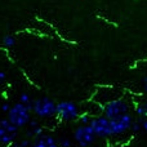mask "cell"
I'll list each match as a JSON object with an SVG mask.
<instances>
[{
  "mask_svg": "<svg viewBox=\"0 0 147 147\" xmlns=\"http://www.w3.org/2000/svg\"><path fill=\"white\" fill-rule=\"evenodd\" d=\"M40 137L43 138V141H44V143L47 145V147H58V146H57L56 140H54L52 136H43V134H41Z\"/></svg>",
  "mask_w": 147,
  "mask_h": 147,
  "instance_id": "cell-10",
  "label": "cell"
},
{
  "mask_svg": "<svg viewBox=\"0 0 147 147\" xmlns=\"http://www.w3.org/2000/svg\"><path fill=\"white\" fill-rule=\"evenodd\" d=\"M34 147H47V145L44 143L43 138L38 137V138H36V141H35V143H34Z\"/></svg>",
  "mask_w": 147,
  "mask_h": 147,
  "instance_id": "cell-14",
  "label": "cell"
},
{
  "mask_svg": "<svg viewBox=\"0 0 147 147\" xmlns=\"http://www.w3.org/2000/svg\"><path fill=\"white\" fill-rule=\"evenodd\" d=\"M130 129H132L133 132H138V130H141V124L138 123V120L136 123L134 121L132 123V125H130Z\"/></svg>",
  "mask_w": 147,
  "mask_h": 147,
  "instance_id": "cell-15",
  "label": "cell"
},
{
  "mask_svg": "<svg viewBox=\"0 0 147 147\" xmlns=\"http://www.w3.org/2000/svg\"><path fill=\"white\" fill-rule=\"evenodd\" d=\"M20 102H21V103H23V105H28V103H31V102H32V99L30 98V96H28L27 93H22V94H21Z\"/></svg>",
  "mask_w": 147,
  "mask_h": 147,
  "instance_id": "cell-12",
  "label": "cell"
},
{
  "mask_svg": "<svg viewBox=\"0 0 147 147\" xmlns=\"http://www.w3.org/2000/svg\"><path fill=\"white\" fill-rule=\"evenodd\" d=\"M31 145V142L28 140H23L22 142H20V143H17V145H14V147H28Z\"/></svg>",
  "mask_w": 147,
  "mask_h": 147,
  "instance_id": "cell-17",
  "label": "cell"
},
{
  "mask_svg": "<svg viewBox=\"0 0 147 147\" xmlns=\"http://www.w3.org/2000/svg\"><path fill=\"white\" fill-rule=\"evenodd\" d=\"M89 125L93 128L96 137H110L112 136L111 128H110V120L106 116L101 117H94V119L89 120Z\"/></svg>",
  "mask_w": 147,
  "mask_h": 147,
  "instance_id": "cell-4",
  "label": "cell"
},
{
  "mask_svg": "<svg viewBox=\"0 0 147 147\" xmlns=\"http://www.w3.org/2000/svg\"><path fill=\"white\" fill-rule=\"evenodd\" d=\"M81 117V121L84 123V124H89V120H90V117H89V115H83V116H80Z\"/></svg>",
  "mask_w": 147,
  "mask_h": 147,
  "instance_id": "cell-20",
  "label": "cell"
},
{
  "mask_svg": "<svg viewBox=\"0 0 147 147\" xmlns=\"http://www.w3.org/2000/svg\"><path fill=\"white\" fill-rule=\"evenodd\" d=\"M137 114H138V116H145V117H146L145 106H138V107H137Z\"/></svg>",
  "mask_w": 147,
  "mask_h": 147,
  "instance_id": "cell-16",
  "label": "cell"
},
{
  "mask_svg": "<svg viewBox=\"0 0 147 147\" xmlns=\"http://www.w3.org/2000/svg\"><path fill=\"white\" fill-rule=\"evenodd\" d=\"M32 112L39 117L56 116V103L48 97L32 101Z\"/></svg>",
  "mask_w": 147,
  "mask_h": 147,
  "instance_id": "cell-2",
  "label": "cell"
},
{
  "mask_svg": "<svg viewBox=\"0 0 147 147\" xmlns=\"http://www.w3.org/2000/svg\"><path fill=\"white\" fill-rule=\"evenodd\" d=\"M0 125H1V127L4 128V129L7 130L8 133H17V132H18V128L16 127V125H13L8 119L0 120Z\"/></svg>",
  "mask_w": 147,
  "mask_h": 147,
  "instance_id": "cell-8",
  "label": "cell"
},
{
  "mask_svg": "<svg viewBox=\"0 0 147 147\" xmlns=\"http://www.w3.org/2000/svg\"><path fill=\"white\" fill-rule=\"evenodd\" d=\"M79 110L74 102H61L56 105V116L62 120H74L78 117Z\"/></svg>",
  "mask_w": 147,
  "mask_h": 147,
  "instance_id": "cell-5",
  "label": "cell"
},
{
  "mask_svg": "<svg viewBox=\"0 0 147 147\" xmlns=\"http://www.w3.org/2000/svg\"><path fill=\"white\" fill-rule=\"evenodd\" d=\"M14 44H16L14 36H12V35H5L4 38H3V45H4L5 48H12V47H14Z\"/></svg>",
  "mask_w": 147,
  "mask_h": 147,
  "instance_id": "cell-9",
  "label": "cell"
},
{
  "mask_svg": "<svg viewBox=\"0 0 147 147\" xmlns=\"http://www.w3.org/2000/svg\"><path fill=\"white\" fill-rule=\"evenodd\" d=\"M145 85H147V76L145 78Z\"/></svg>",
  "mask_w": 147,
  "mask_h": 147,
  "instance_id": "cell-22",
  "label": "cell"
},
{
  "mask_svg": "<svg viewBox=\"0 0 147 147\" xmlns=\"http://www.w3.org/2000/svg\"><path fill=\"white\" fill-rule=\"evenodd\" d=\"M30 129H31V132H32V136L35 138L40 137V136L43 134V128L39 127V125H38V127H35V128H30Z\"/></svg>",
  "mask_w": 147,
  "mask_h": 147,
  "instance_id": "cell-11",
  "label": "cell"
},
{
  "mask_svg": "<svg viewBox=\"0 0 147 147\" xmlns=\"http://www.w3.org/2000/svg\"><path fill=\"white\" fill-rule=\"evenodd\" d=\"M7 114H8V120L17 128H22L25 125H27L31 119V112L27 110L26 105L21 103V102L13 105Z\"/></svg>",
  "mask_w": 147,
  "mask_h": 147,
  "instance_id": "cell-1",
  "label": "cell"
},
{
  "mask_svg": "<svg viewBox=\"0 0 147 147\" xmlns=\"http://www.w3.org/2000/svg\"><path fill=\"white\" fill-rule=\"evenodd\" d=\"M9 109H10V106H9V103H3V105H0V110H1L3 112H8L9 111Z\"/></svg>",
  "mask_w": 147,
  "mask_h": 147,
  "instance_id": "cell-19",
  "label": "cell"
},
{
  "mask_svg": "<svg viewBox=\"0 0 147 147\" xmlns=\"http://www.w3.org/2000/svg\"><path fill=\"white\" fill-rule=\"evenodd\" d=\"M28 125H30V128H35V127H38V120H32V119H30V121H28Z\"/></svg>",
  "mask_w": 147,
  "mask_h": 147,
  "instance_id": "cell-21",
  "label": "cell"
},
{
  "mask_svg": "<svg viewBox=\"0 0 147 147\" xmlns=\"http://www.w3.org/2000/svg\"><path fill=\"white\" fill-rule=\"evenodd\" d=\"M78 147H80V146H78Z\"/></svg>",
  "mask_w": 147,
  "mask_h": 147,
  "instance_id": "cell-24",
  "label": "cell"
},
{
  "mask_svg": "<svg viewBox=\"0 0 147 147\" xmlns=\"http://www.w3.org/2000/svg\"><path fill=\"white\" fill-rule=\"evenodd\" d=\"M74 137L78 142H85L86 145H90L96 138V134H94L93 128L89 124H86L84 127H79L74 133Z\"/></svg>",
  "mask_w": 147,
  "mask_h": 147,
  "instance_id": "cell-7",
  "label": "cell"
},
{
  "mask_svg": "<svg viewBox=\"0 0 147 147\" xmlns=\"http://www.w3.org/2000/svg\"><path fill=\"white\" fill-rule=\"evenodd\" d=\"M134 1H138V0H134Z\"/></svg>",
  "mask_w": 147,
  "mask_h": 147,
  "instance_id": "cell-23",
  "label": "cell"
},
{
  "mask_svg": "<svg viewBox=\"0 0 147 147\" xmlns=\"http://www.w3.org/2000/svg\"><path fill=\"white\" fill-rule=\"evenodd\" d=\"M59 145H61L62 147H70V146H71V142H70L69 140H66V138H62Z\"/></svg>",
  "mask_w": 147,
  "mask_h": 147,
  "instance_id": "cell-18",
  "label": "cell"
},
{
  "mask_svg": "<svg viewBox=\"0 0 147 147\" xmlns=\"http://www.w3.org/2000/svg\"><path fill=\"white\" fill-rule=\"evenodd\" d=\"M138 123L141 124V129H143V130H146L147 132V119L145 116H140L138 117Z\"/></svg>",
  "mask_w": 147,
  "mask_h": 147,
  "instance_id": "cell-13",
  "label": "cell"
},
{
  "mask_svg": "<svg viewBox=\"0 0 147 147\" xmlns=\"http://www.w3.org/2000/svg\"><path fill=\"white\" fill-rule=\"evenodd\" d=\"M103 111H105V116L109 120H112L115 117L128 112V105L123 99H115V101H110L105 106Z\"/></svg>",
  "mask_w": 147,
  "mask_h": 147,
  "instance_id": "cell-6",
  "label": "cell"
},
{
  "mask_svg": "<svg viewBox=\"0 0 147 147\" xmlns=\"http://www.w3.org/2000/svg\"><path fill=\"white\" fill-rule=\"evenodd\" d=\"M132 123H133V117H132V115L128 114V112H125V114L110 120V128H111L112 136L123 134L124 132H127L128 129H130Z\"/></svg>",
  "mask_w": 147,
  "mask_h": 147,
  "instance_id": "cell-3",
  "label": "cell"
}]
</instances>
